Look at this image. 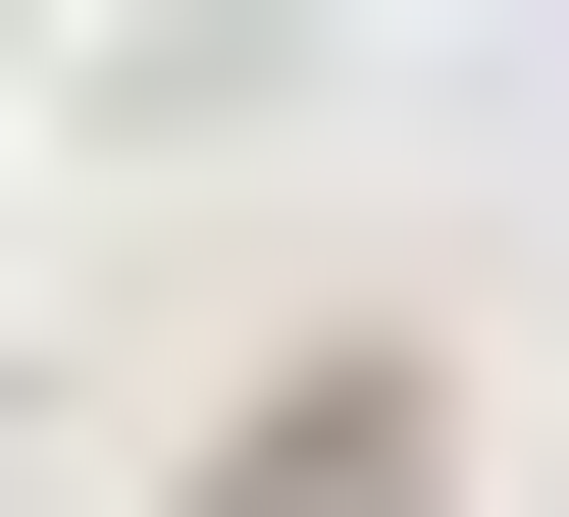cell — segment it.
<instances>
[{"instance_id":"1","label":"cell","mask_w":569,"mask_h":517,"mask_svg":"<svg viewBox=\"0 0 569 517\" xmlns=\"http://www.w3.org/2000/svg\"><path fill=\"white\" fill-rule=\"evenodd\" d=\"M415 466H466V362H259V414H208L156 517H415Z\"/></svg>"}]
</instances>
